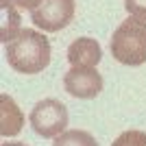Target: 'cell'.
<instances>
[{
	"mask_svg": "<svg viewBox=\"0 0 146 146\" xmlns=\"http://www.w3.org/2000/svg\"><path fill=\"white\" fill-rule=\"evenodd\" d=\"M11 2H13L15 7H20V9H26V11H31V13L35 11L39 5H42V0H11Z\"/></svg>",
	"mask_w": 146,
	"mask_h": 146,
	"instance_id": "obj_12",
	"label": "cell"
},
{
	"mask_svg": "<svg viewBox=\"0 0 146 146\" xmlns=\"http://www.w3.org/2000/svg\"><path fill=\"white\" fill-rule=\"evenodd\" d=\"M111 146H146V133L144 131H124L113 140Z\"/></svg>",
	"mask_w": 146,
	"mask_h": 146,
	"instance_id": "obj_10",
	"label": "cell"
},
{
	"mask_svg": "<svg viewBox=\"0 0 146 146\" xmlns=\"http://www.w3.org/2000/svg\"><path fill=\"white\" fill-rule=\"evenodd\" d=\"M111 55L122 66L146 63V22L129 15L111 35Z\"/></svg>",
	"mask_w": 146,
	"mask_h": 146,
	"instance_id": "obj_2",
	"label": "cell"
},
{
	"mask_svg": "<svg viewBox=\"0 0 146 146\" xmlns=\"http://www.w3.org/2000/svg\"><path fill=\"white\" fill-rule=\"evenodd\" d=\"M24 127V113L20 111L18 103L11 96L2 94L0 96V135L13 137Z\"/></svg>",
	"mask_w": 146,
	"mask_h": 146,
	"instance_id": "obj_7",
	"label": "cell"
},
{
	"mask_svg": "<svg viewBox=\"0 0 146 146\" xmlns=\"http://www.w3.org/2000/svg\"><path fill=\"white\" fill-rule=\"evenodd\" d=\"M52 146H98L96 137L87 131H81V129H72V131H66L61 133L59 137H55Z\"/></svg>",
	"mask_w": 146,
	"mask_h": 146,
	"instance_id": "obj_9",
	"label": "cell"
},
{
	"mask_svg": "<svg viewBox=\"0 0 146 146\" xmlns=\"http://www.w3.org/2000/svg\"><path fill=\"white\" fill-rule=\"evenodd\" d=\"M22 20L15 11V5L11 0H0V39L2 44H11L15 37L22 33Z\"/></svg>",
	"mask_w": 146,
	"mask_h": 146,
	"instance_id": "obj_8",
	"label": "cell"
},
{
	"mask_svg": "<svg viewBox=\"0 0 146 146\" xmlns=\"http://www.w3.org/2000/svg\"><path fill=\"white\" fill-rule=\"evenodd\" d=\"M2 146H26V144H22V142H5Z\"/></svg>",
	"mask_w": 146,
	"mask_h": 146,
	"instance_id": "obj_13",
	"label": "cell"
},
{
	"mask_svg": "<svg viewBox=\"0 0 146 146\" xmlns=\"http://www.w3.org/2000/svg\"><path fill=\"white\" fill-rule=\"evenodd\" d=\"M124 9L129 11V15L146 22V0H124Z\"/></svg>",
	"mask_w": 146,
	"mask_h": 146,
	"instance_id": "obj_11",
	"label": "cell"
},
{
	"mask_svg": "<svg viewBox=\"0 0 146 146\" xmlns=\"http://www.w3.org/2000/svg\"><path fill=\"white\" fill-rule=\"evenodd\" d=\"M103 50L100 44L92 37H79L70 44L68 48V61L74 66H87V68H96V63H100Z\"/></svg>",
	"mask_w": 146,
	"mask_h": 146,
	"instance_id": "obj_6",
	"label": "cell"
},
{
	"mask_svg": "<svg viewBox=\"0 0 146 146\" xmlns=\"http://www.w3.org/2000/svg\"><path fill=\"white\" fill-rule=\"evenodd\" d=\"M63 87L70 96L90 100V98H96L103 92V76L96 68L74 66L63 76Z\"/></svg>",
	"mask_w": 146,
	"mask_h": 146,
	"instance_id": "obj_5",
	"label": "cell"
},
{
	"mask_svg": "<svg viewBox=\"0 0 146 146\" xmlns=\"http://www.w3.org/2000/svg\"><path fill=\"white\" fill-rule=\"evenodd\" d=\"M9 66L20 74H37L50 63L48 37L33 29H24L11 44L5 46Z\"/></svg>",
	"mask_w": 146,
	"mask_h": 146,
	"instance_id": "obj_1",
	"label": "cell"
},
{
	"mask_svg": "<svg viewBox=\"0 0 146 146\" xmlns=\"http://www.w3.org/2000/svg\"><path fill=\"white\" fill-rule=\"evenodd\" d=\"M31 127L39 137L48 140V137H59L61 133L68 131V107L57 98H44L31 109Z\"/></svg>",
	"mask_w": 146,
	"mask_h": 146,
	"instance_id": "obj_3",
	"label": "cell"
},
{
	"mask_svg": "<svg viewBox=\"0 0 146 146\" xmlns=\"http://www.w3.org/2000/svg\"><path fill=\"white\" fill-rule=\"evenodd\" d=\"M74 18V0H42V5L31 13L37 29L46 33H57L66 29Z\"/></svg>",
	"mask_w": 146,
	"mask_h": 146,
	"instance_id": "obj_4",
	"label": "cell"
}]
</instances>
